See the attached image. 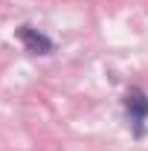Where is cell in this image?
Listing matches in <instances>:
<instances>
[{
  "label": "cell",
  "mask_w": 148,
  "mask_h": 151,
  "mask_svg": "<svg viewBox=\"0 0 148 151\" xmlns=\"http://www.w3.org/2000/svg\"><path fill=\"white\" fill-rule=\"evenodd\" d=\"M122 105H125L128 125L134 128L137 137H142L145 134V122H148V93L142 87H131L125 93V99H122Z\"/></svg>",
  "instance_id": "1"
},
{
  "label": "cell",
  "mask_w": 148,
  "mask_h": 151,
  "mask_svg": "<svg viewBox=\"0 0 148 151\" xmlns=\"http://www.w3.org/2000/svg\"><path fill=\"white\" fill-rule=\"evenodd\" d=\"M18 41L23 44V50H26L29 55H50V52L55 50L52 38L47 35V32H41L38 26H29V23H23L18 29Z\"/></svg>",
  "instance_id": "2"
}]
</instances>
